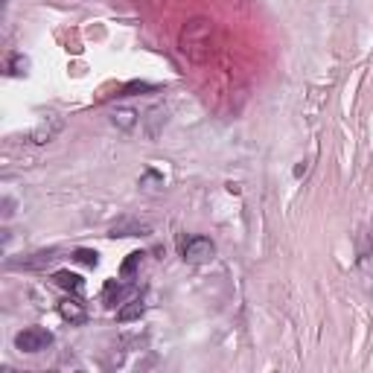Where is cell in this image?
I'll return each mask as SVG.
<instances>
[{
    "label": "cell",
    "instance_id": "30bf717a",
    "mask_svg": "<svg viewBox=\"0 0 373 373\" xmlns=\"http://www.w3.org/2000/svg\"><path fill=\"white\" fill-rule=\"evenodd\" d=\"M137 120H140V114H137L134 108H117V111L111 114V122H114L120 132H132V129L137 126Z\"/></svg>",
    "mask_w": 373,
    "mask_h": 373
},
{
    "label": "cell",
    "instance_id": "3957f363",
    "mask_svg": "<svg viewBox=\"0 0 373 373\" xmlns=\"http://www.w3.org/2000/svg\"><path fill=\"white\" fill-rule=\"evenodd\" d=\"M132 295H134V283H132V280H126V283L108 280V283H105V289H102V300H105V307H122Z\"/></svg>",
    "mask_w": 373,
    "mask_h": 373
},
{
    "label": "cell",
    "instance_id": "5bb4252c",
    "mask_svg": "<svg viewBox=\"0 0 373 373\" xmlns=\"http://www.w3.org/2000/svg\"><path fill=\"white\" fill-rule=\"evenodd\" d=\"M143 257H146L143 251H134V254H129V260H126V262H122V277H126V280H129V277H134V272H137V265H140V262H143Z\"/></svg>",
    "mask_w": 373,
    "mask_h": 373
},
{
    "label": "cell",
    "instance_id": "9a60e30c",
    "mask_svg": "<svg viewBox=\"0 0 373 373\" xmlns=\"http://www.w3.org/2000/svg\"><path fill=\"white\" fill-rule=\"evenodd\" d=\"M140 187L143 190H157V187H164V175H157V172H143V178H140Z\"/></svg>",
    "mask_w": 373,
    "mask_h": 373
},
{
    "label": "cell",
    "instance_id": "6da1fadb",
    "mask_svg": "<svg viewBox=\"0 0 373 373\" xmlns=\"http://www.w3.org/2000/svg\"><path fill=\"white\" fill-rule=\"evenodd\" d=\"M52 344V332L44 327H27L15 335V347L21 353H41Z\"/></svg>",
    "mask_w": 373,
    "mask_h": 373
},
{
    "label": "cell",
    "instance_id": "7c38bea8",
    "mask_svg": "<svg viewBox=\"0 0 373 373\" xmlns=\"http://www.w3.org/2000/svg\"><path fill=\"white\" fill-rule=\"evenodd\" d=\"M73 260L82 262V265H87V269H94V265L99 262V254L91 251V248H76V251H73Z\"/></svg>",
    "mask_w": 373,
    "mask_h": 373
},
{
    "label": "cell",
    "instance_id": "52a82bcc",
    "mask_svg": "<svg viewBox=\"0 0 373 373\" xmlns=\"http://www.w3.org/2000/svg\"><path fill=\"white\" fill-rule=\"evenodd\" d=\"M52 280H56V286L64 289V292H73V295H82L85 292V280L73 272H56L52 274Z\"/></svg>",
    "mask_w": 373,
    "mask_h": 373
},
{
    "label": "cell",
    "instance_id": "8fae6325",
    "mask_svg": "<svg viewBox=\"0 0 373 373\" xmlns=\"http://www.w3.org/2000/svg\"><path fill=\"white\" fill-rule=\"evenodd\" d=\"M157 122H167V111L164 108H152L149 114H146V132H149V137H157Z\"/></svg>",
    "mask_w": 373,
    "mask_h": 373
},
{
    "label": "cell",
    "instance_id": "9c48e42d",
    "mask_svg": "<svg viewBox=\"0 0 373 373\" xmlns=\"http://www.w3.org/2000/svg\"><path fill=\"white\" fill-rule=\"evenodd\" d=\"M56 257H59V251H56V248H50V251H38V254H32L29 260L9 262V265H21V269H44V265H50Z\"/></svg>",
    "mask_w": 373,
    "mask_h": 373
},
{
    "label": "cell",
    "instance_id": "4fadbf2b",
    "mask_svg": "<svg viewBox=\"0 0 373 373\" xmlns=\"http://www.w3.org/2000/svg\"><path fill=\"white\" fill-rule=\"evenodd\" d=\"M9 73L12 76H27L29 73V59L27 56H12L9 59Z\"/></svg>",
    "mask_w": 373,
    "mask_h": 373
},
{
    "label": "cell",
    "instance_id": "277c9868",
    "mask_svg": "<svg viewBox=\"0 0 373 373\" xmlns=\"http://www.w3.org/2000/svg\"><path fill=\"white\" fill-rule=\"evenodd\" d=\"M62 126H64V122H62L56 114H50L47 120H41L38 126H35V132L29 134V140H32V143H38V146H41V143H50V140L62 132Z\"/></svg>",
    "mask_w": 373,
    "mask_h": 373
},
{
    "label": "cell",
    "instance_id": "e0dca14e",
    "mask_svg": "<svg viewBox=\"0 0 373 373\" xmlns=\"http://www.w3.org/2000/svg\"><path fill=\"white\" fill-rule=\"evenodd\" d=\"M3 216H6V219L12 216V199H6V202H3Z\"/></svg>",
    "mask_w": 373,
    "mask_h": 373
},
{
    "label": "cell",
    "instance_id": "5b68a950",
    "mask_svg": "<svg viewBox=\"0 0 373 373\" xmlns=\"http://www.w3.org/2000/svg\"><path fill=\"white\" fill-rule=\"evenodd\" d=\"M59 312H62L64 321H70V324H85V321H87V309H85V304H79L76 297L62 300V304H59Z\"/></svg>",
    "mask_w": 373,
    "mask_h": 373
},
{
    "label": "cell",
    "instance_id": "8992f818",
    "mask_svg": "<svg viewBox=\"0 0 373 373\" xmlns=\"http://www.w3.org/2000/svg\"><path fill=\"white\" fill-rule=\"evenodd\" d=\"M149 225H143V222H134V219H122V222H117L114 227H111V234L108 237H146L149 234Z\"/></svg>",
    "mask_w": 373,
    "mask_h": 373
},
{
    "label": "cell",
    "instance_id": "ba28073f",
    "mask_svg": "<svg viewBox=\"0 0 373 373\" xmlns=\"http://www.w3.org/2000/svg\"><path fill=\"white\" fill-rule=\"evenodd\" d=\"M146 312V304H143V297H129L126 304L120 307V312H117V318L122 324H129V321H137L140 315Z\"/></svg>",
    "mask_w": 373,
    "mask_h": 373
},
{
    "label": "cell",
    "instance_id": "2e32d148",
    "mask_svg": "<svg viewBox=\"0 0 373 373\" xmlns=\"http://www.w3.org/2000/svg\"><path fill=\"white\" fill-rule=\"evenodd\" d=\"M132 91H155V85H149V82H132V85L122 87L120 97H132Z\"/></svg>",
    "mask_w": 373,
    "mask_h": 373
},
{
    "label": "cell",
    "instance_id": "7a4b0ae2",
    "mask_svg": "<svg viewBox=\"0 0 373 373\" xmlns=\"http://www.w3.org/2000/svg\"><path fill=\"white\" fill-rule=\"evenodd\" d=\"M181 257L192 265H204L216 257V245H213V239H207V237H190L181 248Z\"/></svg>",
    "mask_w": 373,
    "mask_h": 373
}]
</instances>
